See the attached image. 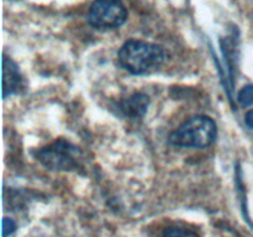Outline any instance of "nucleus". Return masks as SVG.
Returning a JSON list of instances; mask_svg holds the SVG:
<instances>
[{"instance_id":"f257e3e1","label":"nucleus","mask_w":253,"mask_h":237,"mask_svg":"<svg viewBox=\"0 0 253 237\" xmlns=\"http://www.w3.org/2000/svg\"><path fill=\"white\" fill-rule=\"evenodd\" d=\"M121 67L130 73H152L165 62L166 52L161 46L142 40H128L121 46L118 53Z\"/></svg>"},{"instance_id":"f03ea898","label":"nucleus","mask_w":253,"mask_h":237,"mask_svg":"<svg viewBox=\"0 0 253 237\" xmlns=\"http://www.w3.org/2000/svg\"><path fill=\"white\" fill-rule=\"evenodd\" d=\"M217 127L208 116H194L185 121L169 136V143L179 147L205 148L216 138Z\"/></svg>"},{"instance_id":"7ed1b4c3","label":"nucleus","mask_w":253,"mask_h":237,"mask_svg":"<svg viewBox=\"0 0 253 237\" xmlns=\"http://www.w3.org/2000/svg\"><path fill=\"white\" fill-rule=\"evenodd\" d=\"M127 15L121 0H95L89 7L86 20L96 30H113L123 26Z\"/></svg>"},{"instance_id":"20e7f679","label":"nucleus","mask_w":253,"mask_h":237,"mask_svg":"<svg viewBox=\"0 0 253 237\" xmlns=\"http://www.w3.org/2000/svg\"><path fill=\"white\" fill-rule=\"evenodd\" d=\"M36 157L42 164L51 169L73 170L79 168V151L66 140H58L41 148Z\"/></svg>"},{"instance_id":"39448f33","label":"nucleus","mask_w":253,"mask_h":237,"mask_svg":"<svg viewBox=\"0 0 253 237\" xmlns=\"http://www.w3.org/2000/svg\"><path fill=\"white\" fill-rule=\"evenodd\" d=\"M22 88V77L17 64L9 57L2 59V98L17 93Z\"/></svg>"},{"instance_id":"423d86ee","label":"nucleus","mask_w":253,"mask_h":237,"mask_svg":"<svg viewBox=\"0 0 253 237\" xmlns=\"http://www.w3.org/2000/svg\"><path fill=\"white\" fill-rule=\"evenodd\" d=\"M148 104H150V99L146 94L135 93L121 103V110L128 118H140L147 111Z\"/></svg>"},{"instance_id":"0eeeda50","label":"nucleus","mask_w":253,"mask_h":237,"mask_svg":"<svg viewBox=\"0 0 253 237\" xmlns=\"http://www.w3.org/2000/svg\"><path fill=\"white\" fill-rule=\"evenodd\" d=\"M162 237H199V235L183 227H169L165 230Z\"/></svg>"},{"instance_id":"6e6552de","label":"nucleus","mask_w":253,"mask_h":237,"mask_svg":"<svg viewBox=\"0 0 253 237\" xmlns=\"http://www.w3.org/2000/svg\"><path fill=\"white\" fill-rule=\"evenodd\" d=\"M237 100L242 106L247 108V106L253 105V85H246L240 90Z\"/></svg>"},{"instance_id":"1a4fd4ad","label":"nucleus","mask_w":253,"mask_h":237,"mask_svg":"<svg viewBox=\"0 0 253 237\" xmlns=\"http://www.w3.org/2000/svg\"><path fill=\"white\" fill-rule=\"evenodd\" d=\"M16 230V224L12 219L9 217H4L2 219V237H9L12 235Z\"/></svg>"},{"instance_id":"9d476101","label":"nucleus","mask_w":253,"mask_h":237,"mask_svg":"<svg viewBox=\"0 0 253 237\" xmlns=\"http://www.w3.org/2000/svg\"><path fill=\"white\" fill-rule=\"evenodd\" d=\"M245 121H246V125L249 126L251 130H253V110H250L249 113L246 114V118H245Z\"/></svg>"}]
</instances>
